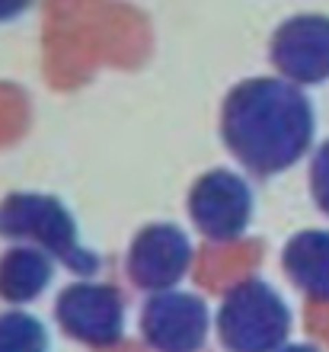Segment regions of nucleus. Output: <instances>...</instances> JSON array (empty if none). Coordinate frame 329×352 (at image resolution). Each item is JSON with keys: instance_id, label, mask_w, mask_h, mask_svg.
<instances>
[{"instance_id": "9d476101", "label": "nucleus", "mask_w": 329, "mask_h": 352, "mask_svg": "<svg viewBox=\"0 0 329 352\" xmlns=\"http://www.w3.org/2000/svg\"><path fill=\"white\" fill-rule=\"evenodd\" d=\"M55 278V260L32 243H16L0 256V298L10 305L36 301Z\"/></svg>"}, {"instance_id": "f257e3e1", "label": "nucleus", "mask_w": 329, "mask_h": 352, "mask_svg": "<svg viewBox=\"0 0 329 352\" xmlns=\"http://www.w3.org/2000/svg\"><path fill=\"white\" fill-rule=\"evenodd\" d=\"M313 106L284 77L240 80L220 109L224 148L256 176L291 170L313 144Z\"/></svg>"}, {"instance_id": "423d86ee", "label": "nucleus", "mask_w": 329, "mask_h": 352, "mask_svg": "<svg viewBox=\"0 0 329 352\" xmlns=\"http://www.w3.org/2000/svg\"><path fill=\"white\" fill-rule=\"evenodd\" d=\"M208 330L211 311L192 292H157L141 311V336L157 352H198Z\"/></svg>"}, {"instance_id": "ddd939ff", "label": "nucleus", "mask_w": 329, "mask_h": 352, "mask_svg": "<svg viewBox=\"0 0 329 352\" xmlns=\"http://www.w3.org/2000/svg\"><path fill=\"white\" fill-rule=\"evenodd\" d=\"M36 0H0V23H10V19H19L32 7Z\"/></svg>"}, {"instance_id": "f8f14e48", "label": "nucleus", "mask_w": 329, "mask_h": 352, "mask_svg": "<svg viewBox=\"0 0 329 352\" xmlns=\"http://www.w3.org/2000/svg\"><path fill=\"white\" fill-rule=\"evenodd\" d=\"M310 192L320 212L329 214V141H323L310 160Z\"/></svg>"}, {"instance_id": "7ed1b4c3", "label": "nucleus", "mask_w": 329, "mask_h": 352, "mask_svg": "<svg viewBox=\"0 0 329 352\" xmlns=\"http://www.w3.org/2000/svg\"><path fill=\"white\" fill-rule=\"evenodd\" d=\"M218 336L227 352H278L291 333V311L262 278H243L218 307Z\"/></svg>"}, {"instance_id": "1a4fd4ad", "label": "nucleus", "mask_w": 329, "mask_h": 352, "mask_svg": "<svg viewBox=\"0 0 329 352\" xmlns=\"http://www.w3.org/2000/svg\"><path fill=\"white\" fill-rule=\"evenodd\" d=\"M282 266L307 298L329 301V231L310 228L294 234L282 250Z\"/></svg>"}, {"instance_id": "4468645a", "label": "nucleus", "mask_w": 329, "mask_h": 352, "mask_svg": "<svg viewBox=\"0 0 329 352\" xmlns=\"http://www.w3.org/2000/svg\"><path fill=\"white\" fill-rule=\"evenodd\" d=\"M278 352H320L317 346H310V343H284Z\"/></svg>"}, {"instance_id": "f03ea898", "label": "nucleus", "mask_w": 329, "mask_h": 352, "mask_svg": "<svg viewBox=\"0 0 329 352\" xmlns=\"http://www.w3.org/2000/svg\"><path fill=\"white\" fill-rule=\"evenodd\" d=\"M0 234L32 243L80 276H90L100 266V260L80 243L77 221L67 205L48 192H10L0 202Z\"/></svg>"}, {"instance_id": "6e6552de", "label": "nucleus", "mask_w": 329, "mask_h": 352, "mask_svg": "<svg viewBox=\"0 0 329 352\" xmlns=\"http://www.w3.org/2000/svg\"><path fill=\"white\" fill-rule=\"evenodd\" d=\"M128 278L150 295L170 292L183 282L192 266L189 234L176 224H147L135 234L128 247Z\"/></svg>"}, {"instance_id": "9b49d317", "label": "nucleus", "mask_w": 329, "mask_h": 352, "mask_svg": "<svg viewBox=\"0 0 329 352\" xmlns=\"http://www.w3.org/2000/svg\"><path fill=\"white\" fill-rule=\"evenodd\" d=\"M0 352H48V330L26 311L0 314Z\"/></svg>"}, {"instance_id": "0eeeda50", "label": "nucleus", "mask_w": 329, "mask_h": 352, "mask_svg": "<svg viewBox=\"0 0 329 352\" xmlns=\"http://www.w3.org/2000/svg\"><path fill=\"white\" fill-rule=\"evenodd\" d=\"M269 58L284 80L297 87L323 84L329 77V16L297 13L272 32Z\"/></svg>"}, {"instance_id": "20e7f679", "label": "nucleus", "mask_w": 329, "mask_h": 352, "mask_svg": "<svg viewBox=\"0 0 329 352\" xmlns=\"http://www.w3.org/2000/svg\"><path fill=\"white\" fill-rule=\"evenodd\" d=\"M55 317L67 336L96 349L115 346L125 333V301L119 288L106 282L83 278L67 285L55 301Z\"/></svg>"}, {"instance_id": "39448f33", "label": "nucleus", "mask_w": 329, "mask_h": 352, "mask_svg": "<svg viewBox=\"0 0 329 352\" xmlns=\"http://www.w3.org/2000/svg\"><path fill=\"white\" fill-rule=\"evenodd\" d=\"M189 214L208 241H237L253 221V189L234 170H208L189 192Z\"/></svg>"}]
</instances>
